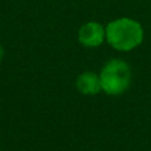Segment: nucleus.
I'll use <instances>...</instances> for the list:
<instances>
[{"label": "nucleus", "instance_id": "1", "mask_svg": "<svg viewBox=\"0 0 151 151\" xmlns=\"http://www.w3.org/2000/svg\"><path fill=\"white\" fill-rule=\"evenodd\" d=\"M106 42L115 50L130 52L138 48L145 39L141 23L130 17H119L110 21L106 27Z\"/></svg>", "mask_w": 151, "mask_h": 151}, {"label": "nucleus", "instance_id": "2", "mask_svg": "<svg viewBox=\"0 0 151 151\" xmlns=\"http://www.w3.org/2000/svg\"><path fill=\"white\" fill-rule=\"evenodd\" d=\"M102 91L107 96H121L126 93L131 85V68L125 60L113 58L102 66L99 72Z\"/></svg>", "mask_w": 151, "mask_h": 151}, {"label": "nucleus", "instance_id": "3", "mask_svg": "<svg viewBox=\"0 0 151 151\" xmlns=\"http://www.w3.org/2000/svg\"><path fill=\"white\" fill-rule=\"evenodd\" d=\"M106 41V29L101 23L88 21L78 29V42L85 48H98Z\"/></svg>", "mask_w": 151, "mask_h": 151}, {"label": "nucleus", "instance_id": "4", "mask_svg": "<svg viewBox=\"0 0 151 151\" xmlns=\"http://www.w3.org/2000/svg\"><path fill=\"white\" fill-rule=\"evenodd\" d=\"M76 89L83 96H97L102 91L99 74L90 70L80 73L76 78Z\"/></svg>", "mask_w": 151, "mask_h": 151}, {"label": "nucleus", "instance_id": "5", "mask_svg": "<svg viewBox=\"0 0 151 151\" xmlns=\"http://www.w3.org/2000/svg\"><path fill=\"white\" fill-rule=\"evenodd\" d=\"M3 57H4V49H3V47L0 45V61L3 60Z\"/></svg>", "mask_w": 151, "mask_h": 151}]
</instances>
